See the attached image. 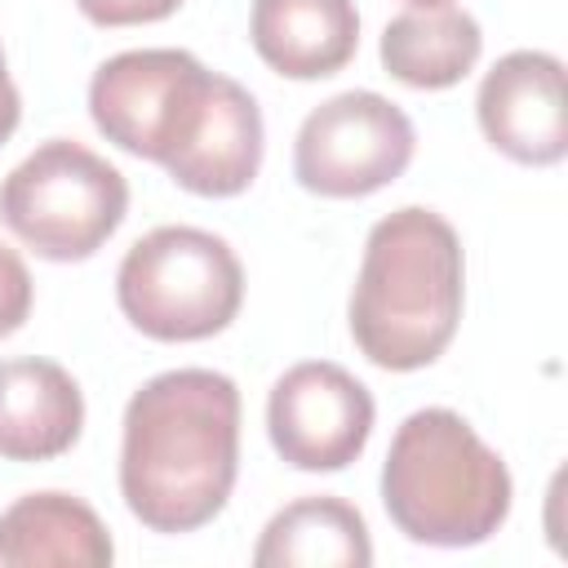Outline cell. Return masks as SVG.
I'll use <instances>...</instances> for the list:
<instances>
[{"label":"cell","mask_w":568,"mask_h":568,"mask_svg":"<svg viewBox=\"0 0 568 568\" xmlns=\"http://www.w3.org/2000/svg\"><path fill=\"white\" fill-rule=\"evenodd\" d=\"M240 475V390L213 368H169L124 408L120 493L151 532H195Z\"/></svg>","instance_id":"6da1fadb"},{"label":"cell","mask_w":568,"mask_h":568,"mask_svg":"<svg viewBox=\"0 0 568 568\" xmlns=\"http://www.w3.org/2000/svg\"><path fill=\"white\" fill-rule=\"evenodd\" d=\"M31 315V275H27V262L0 244V337L18 333Z\"/></svg>","instance_id":"2e32d148"},{"label":"cell","mask_w":568,"mask_h":568,"mask_svg":"<svg viewBox=\"0 0 568 568\" xmlns=\"http://www.w3.org/2000/svg\"><path fill=\"white\" fill-rule=\"evenodd\" d=\"M475 115L484 138L519 164H559L568 151L564 62L541 49H515L479 80Z\"/></svg>","instance_id":"9c48e42d"},{"label":"cell","mask_w":568,"mask_h":568,"mask_svg":"<svg viewBox=\"0 0 568 568\" xmlns=\"http://www.w3.org/2000/svg\"><path fill=\"white\" fill-rule=\"evenodd\" d=\"M22 120V98L9 80V67H4V49H0V142H9V133L18 129Z\"/></svg>","instance_id":"ac0fdd59"},{"label":"cell","mask_w":568,"mask_h":568,"mask_svg":"<svg viewBox=\"0 0 568 568\" xmlns=\"http://www.w3.org/2000/svg\"><path fill=\"white\" fill-rule=\"evenodd\" d=\"M262 169V111L253 93L222 75L213 106L195 133V142L169 164V178L195 195H240Z\"/></svg>","instance_id":"5bb4252c"},{"label":"cell","mask_w":568,"mask_h":568,"mask_svg":"<svg viewBox=\"0 0 568 568\" xmlns=\"http://www.w3.org/2000/svg\"><path fill=\"white\" fill-rule=\"evenodd\" d=\"M466 257L448 217L408 204L386 213L368 240L351 288V337L390 373L426 368L462 324Z\"/></svg>","instance_id":"7a4b0ae2"},{"label":"cell","mask_w":568,"mask_h":568,"mask_svg":"<svg viewBox=\"0 0 568 568\" xmlns=\"http://www.w3.org/2000/svg\"><path fill=\"white\" fill-rule=\"evenodd\" d=\"M129 213V182L98 151L49 138L0 182V222L49 262L93 257Z\"/></svg>","instance_id":"5b68a950"},{"label":"cell","mask_w":568,"mask_h":568,"mask_svg":"<svg viewBox=\"0 0 568 568\" xmlns=\"http://www.w3.org/2000/svg\"><path fill=\"white\" fill-rule=\"evenodd\" d=\"M217 80L186 49H129L93 71L89 115L106 142L169 169L195 142Z\"/></svg>","instance_id":"8992f818"},{"label":"cell","mask_w":568,"mask_h":568,"mask_svg":"<svg viewBox=\"0 0 568 568\" xmlns=\"http://www.w3.org/2000/svg\"><path fill=\"white\" fill-rule=\"evenodd\" d=\"M390 524L422 546H479L510 515V470L453 408L399 422L382 462Z\"/></svg>","instance_id":"3957f363"},{"label":"cell","mask_w":568,"mask_h":568,"mask_svg":"<svg viewBox=\"0 0 568 568\" xmlns=\"http://www.w3.org/2000/svg\"><path fill=\"white\" fill-rule=\"evenodd\" d=\"M248 40L288 80H324L359 49L355 0H253Z\"/></svg>","instance_id":"8fae6325"},{"label":"cell","mask_w":568,"mask_h":568,"mask_svg":"<svg viewBox=\"0 0 568 568\" xmlns=\"http://www.w3.org/2000/svg\"><path fill=\"white\" fill-rule=\"evenodd\" d=\"M479 53L484 31L457 0H408L382 31V67L408 89H453Z\"/></svg>","instance_id":"7c38bea8"},{"label":"cell","mask_w":568,"mask_h":568,"mask_svg":"<svg viewBox=\"0 0 568 568\" xmlns=\"http://www.w3.org/2000/svg\"><path fill=\"white\" fill-rule=\"evenodd\" d=\"M115 559V541L98 510L71 493H27L9 510H0V568H36V564H75L106 568Z\"/></svg>","instance_id":"4fadbf2b"},{"label":"cell","mask_w":568,"mask_h":568,"mask_svg":"<svg viewBox=\"0 0 568 568\" xmlns=\"http://www.w3.org/2000/svg\"><path fill=\"white\" fill-rule=\"evenodd\" d=\"M257 568H364L373 541L364 515L342 497H297L266 528L253 550Z\"/></svg>","instance_id":"9a60e30c"},{"label":"cell","mask_w":568,"mask_h":568,"mask_svg":"<svg viewBox=\"0 0 568 568\" xmlns=\"http://www.w3.org/2000/svg\"><path fill=\"white\" fill-rule=\"evenodd\" d=\"M368 386L328 359L293 364L266 399V430L275 453L297 470H346L373 435Z\"/></svg>","instance_id":"ba28073f"},{"label":"cell","mask_w":568,"mask_h":568,"mask_svg":"<svg viewBox=\"0 0 568 568\" xmlns=\"http://www.w3.org/2000/svg\"><path fill=\"white\" fill-rule=\"evenodd\" d=\"M413 120L373 89L320 102L293 142V178L324 200H359L395 182L413 160Z\"/></svg>","instance_id":"52a82bcc"},{"label":"cell","mask_w":568,"mask_h":568,"mask_svg":"<svg viewBox=\"0 0 568 568\" xmlns=\"http://www.w3.org/2000/svg\"><path fill=\"white\" fill-rule=\"evenodd\" d=\"M80 13L98 27H138V22H160L169 18L182 0H75Z\"/></svg>","instance_id":"e0dca14e"},{"label":"cell","mask_w":568,"mask_h":568,"mask_svg":"<svg viewBox=\"0 0 568 568\" xmlns=\"http://www.w3.org/2000/svg\"><path fill=\"white\" fill-rule=\"evenodd\" d=\"M115 297L138 333L155 342H204L240 315L244 266L213 231L155 226L124 253Z\"/></svg>","instance_id":"277c9868"},{"label":"cell","mask_w":568,"mask_h":568,"mask_svg":"<svg viewBox=\"0 0 568 568\" xmlns=\"http://www.w3.org/2000/svg\"><path fill=\"white\" fill-rule=\"evenodd\" d=\"M84 430V395L53 359H0V457L49 462Z\"/></svg>","instance_id":"30bf717a"}]
</instances>
